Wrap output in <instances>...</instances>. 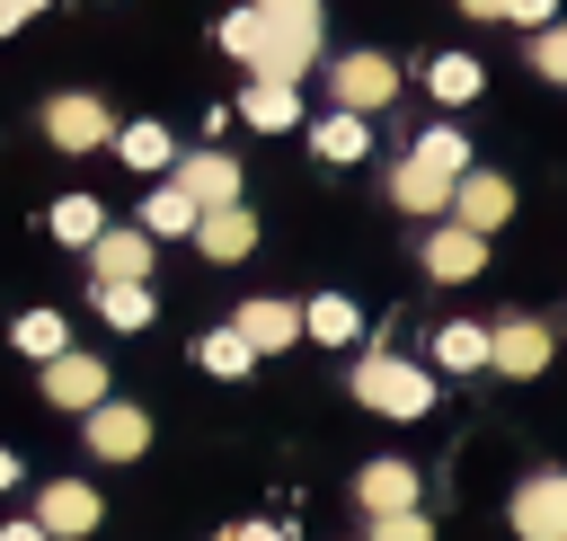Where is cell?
I'll return each instance as SVG.
<instances>
[{"label": "cell", "mask_w": 567, "mask_h": 541, "mask_svg": "<svg viewBox=\"0 0 567 541\" xmlns=\"http://www.w3.org/2000/svg\"><path fill=\"white\" fill-rule=\"evenodd\" d=\"M221 541H284L275 523H239V532H221Z\"/></svg>", "instance_id": "e575fe53"}, {"label": "cell", "mask_w": 567, "mask_h": 541, "mask_svg": "<svg viewBox=\"0 0 567 541\" xmlns=\"http://www.w3.org/2000/svg\"><path fill=\"white\" fill-rule=\"evenodd\" d=\"M97 231H106V213H97L89 195H62V204H53V239H62V248H89Z\"/></svg>", "instance_id": "4316f807"}, {"label": "cell", "mask_w": 567, "mask_h": 541, "mask_svg": "<svg viewBox=\"0 0 567 541\" xmlns=\"http://www.w3.org/2000/svg\"><path fill=\"white\" fill-rule=\"evenodd\" d=\"M257 9H266V27H275V71L301 80V71L319 62V0H257Z\"/></svg>", "instance_id": "7a4b0ae2"}, {"label": "cell", "mask_w": 567, "mask_h": 541, "mask_svg": "<svg viewBox=\"0 0 567 541\" xmlns=\"http://www.w3.org/2000/svg\"><path fill=\"white\" fill-rule=\"evenodd\" d=\"M434 364H443V372H478V364H487V328H478V319H452V328L434 337Z\"/></svg>", "instance_id": "cb8c5ba5"}, {"label": "cell", "mask_w": 567, "mask_h": 541, "mask_svg": "<svg viewBox=\"0 0 567 541\" xmlns=\"http://www.w3.org/2000/svg\"><path fill=\"white\" fill-rule=\"evenodd\" d=\"M168 177H177L195 204H239V160H221V151H177Z\"/></svg>", "instance_id": "8fae6325"}, {"label": "cell", "mask_w": 567, "mask_h": 541, "mask_svg": "<svg viewBox=\"0 0 567 541\" xmlns=\"http://www.w3.org/2000/svg\"><path fill=\"white\" fill-rule=\"evenodd\" d=\"M532 71L540 80H567V27H540L532 35Z\"/></svg>", "instance_id": "f546056e"}, {"label": "cell", "mask_w": 567, "mask_h": 541, "mask_svg": "<svg viewBox=\"0 0 567 541\" xmlns=\"http://www.w3.org/2000/svg\"><path fill=\"white\" fill-rule=\"evenodd\" d=\"M195 364H204V372H213V381H239V372H248V364H257V346H248V337H239V328H213V337H204V346H195Z\"/></svg>", "instance_id": "d4e9b609"}, {"label": "cell", "mask_w": 567, "mask_h": 541, "mask_svg": "<svg viewBox=\"0 0 567 541\" xmlns=\"http://www.w3.org/2000/svg\"><path fill=\"white\" fill-rule=\"evenodd\" d=\"M35 523H44L53 541H71V532H97V488H80V479H53V488H44V506H35Z\"/></svg>", "instance_id": "5bb4252c"}, {"label": "cell", "mask_w": 567, "mask_h": 541, "mask_svg": "<svg viewBox=\"0 0 567 541\" xmlns=\"http://www.w3.org/2000/svg\"><path fill=\"white\" fill-rule=\"evenodd\" d=\"M408 160H425V169H443V177H461V169H470V142H461L452 124H434V133H425V142H416Z\"/></svg>", "instance_id": "83f0119b"}, {"label": "cell", "mask_w": 567, "mask_h": 541, "mask_svg": "<svg viewBox=\"0 0 567 541\" xmlns=\"http://www.w3.org/2000/svg\"><path fill=\"white\" fill-rule=\"evenodd\" d=\"M115 151H124V169H168V160H177V142H168L159 124H124Z\"/></svg>", "instance_id": "484cf974"}, {"label": "cell", "mask_w": 567, "mask_h": 541, "mask_svg": "<svg viewBox=\"0 0 567 541\" xmlns=\"http://www.w3.org/2000/svg\"><path fill=\"white\" fill-rule=\"evenodd\" d=\"M549 9H558V0H505V18H514V27H549Z\"/></svg>", "instance_id": "1f68e13d"}, {"label": "cell", "mask_w": 567, "mask_h": 541, "mask_svg": "<svg viewBox=\"0 0 567 541\" xmlns=\"http://www.w3.org/2000/svg\"><path fill=\"white\" fill-rule=\"evenodd\" d=\"M487 364L514 372V381H532V372L549 364V328H540V319H496V328H487Z\"/></svg>", "instance_id": "9c48e42d"}, {"label": "cell", "mask_w": 567, "mask_h": 541, "mask_svg": "<svg viewBox=\"0 0 567 541\" xmlns=\"http://www.w3.org/2000/svg\"><path fill=\"white\" fill-rule=\"evenodd\" d=\"M44 133H53L62 151H97V142H115V124H106V106H97V98H80V89L44 106Z\"/></svg>", "instance_id": "30bf717a"}, {"label": "cell", "mask_w": 567, "mask_h": 541, "mask_svg": "<svg viewBox=\"0 0 567 541\" xmlns=\"http://www.w3.org/2000/svg\"><path fill=\"white\" fill-rule=\"evenodd\" d=\"M239 115H248L257 133H284V124L301 115V98H292V80H257V89L239 98Z\"/></svg>", "instance_id": "d6986e66"}, {"label": "cell", "mask_w": 567, "mask_h": 541, "mask_svg": "<svg viewBox=\"0 0 567 541\" xmlns=\"http://www.w3.org/2000/svg\"><path fill=\"white\" fill-rule=\"evenodd\" d=\"M301 337H319V346H354V302H346V293H319V302L301 310Z\"/></svg>", "instance_id": "603a6c76"}, {"label": "cell", "mask_w": 567, "mask_h": 541, "mask_svg": "<svg viewBox=\"0 0 567 541\" xmlns=\"http://www.w3.org/2000/svg\"><path fill=\"white\" fill-rule=\"evenodd\" d=\"M461 9H470V18H505V0H461Z\"/></svg>", "instance_id": "d590c367"}, {"label": "cell", "mask_w": 567, "mask_h": 541, "mask_svg": "<svg viewBox=\"0 0 567 541\" xmlns=\"http://www.w3.org/2000/svg\"><path fill=\"white\" fill-rule=\"evenodd\" d=\"M390 195H399L408 213H443V204H452V177L425 169V160H399V169H390Z\"/></svg>", "instance_id": "e0dca14e"}, {"label": "cell", "mask_w": 567, "mask_h": 541, "mask_svg": "<svg viewBox=\"0 0 567 541\" xmlns=\"http://www.w3.org/2000/svg\"><path fill=\"white\" fill-rule=\"evenodd\" d=\"M514 213V186L496 177V169H461L452 177V222H470V231H496Z\"/></svg>", "instance_id": "52a82bcc"}, {"label": "cell", "mask_w": 567, "mask_h": 541, "mask_svg": "<svg viewBox=\"0 0 567 541\" xmlns=\"http://www.w3.org/2000/svg\"><path fill=\"white\" fill-rule=\"evenodd\" d=\"M354 399L381 408V417H425V408H434V381H425L408 355H363V364H354Z\"/></svg>", "instance_id": "6da1fadb"}, {"label": "cell", "mask_w": 567, "mask_h": 541, "mask_svg": "<svg viewBox=\"0 0 567 541\" xmlns=\"http://www.w3.org/2000/svg\"><path fill=\"white\" fill-rule=\"evenodd\" d=\"M230 328H239L257 355H275V346H292V337H301V310H292V302H239V319H230Z\"/></svg>", "instance_id": "9a60e30c"}, {"label": "cell", "mask_w": 567, "mask_h": 541, "mask_svg": "<svg viewBox=\"0 0 567 541\" xmlns=\"http://www.w3.org/2000/svg\"><path fill=\"white\" fill-rule=\"evenodd\" d=\"M416 461H372V470H354V506L363 514H399V506H416Z\"/></svg>", "instance_id": "7c38bea8"}, {"label": "cell", "mask_w": 567, "mask_h": 541, "mask_svg": "<svg viewBox=\"0 0 567 541\" xmlns=\"http://www.w3.org/2000/svg\"><path fill=\"white\" fill-rule=\"evenodd\" d=\"M195 222H204V204H195L177 177L151 186V204H142V231H151V239H177V231H195Z\"/></svg>", "instance_id": "ac0fdd59"}, {"label": "cell", "mask_w": 567, "mask_h": 541, "mask_svg": "<svg viewBox=\"0 0 567 541\" xmlns=\"http://www.w3.org/2000/svg\"><path fill=\"white\" fill-rule=\"evenodd\" d=\"M44 399L89 417V408L106 399V364H97V355H71V346H62V355H44Z\"/></svg>", "instance_id": "8992f818"}, {"label": "cell", "mask_w": 567, "mask_h": 541, "mask_svg": "<svg viewBox=\"0 0 567 541\" xmlns=\"http://www.w3.org/2000/svg\"><path fill=\"white\" fill-rule=\"evenodd\" d=\"M0 541H53L44 523H0Z\"/></svg>", "instance_id": "836d02e7"}, {"label": "cell", "mask_w": 567, "mask_h": 541, "mask_svg": "<svg viewBox=\"0 0 567 541\" xmlns=\"http://www.w3.org/2000/svg\"><path fill=\"white\" fill-rule=\"evenodd\" d=\"M514 532L523 541H567V470H532L514 488Z\"/></svg>", "instance_id": "3957f363"}, {"label": "cell", "mask_w": 567, "mask_h": 541, "mask_svg": "<svg viewBox=\"0 0 567 541\" xmlns=\"http://www.w3.org/2000/svg\"><path fill=\"white\" fill-rule=\"evenodd\" d=\"M478 257H487V231H470V222L425 231V275H434V284H470V275H478Z\"/></svg>", "instance_id": "ba28073f"}, {"label": "cell", "mask_w": 567, "mask_h": 541, "mask_svg": "<svg viewBox=\"0 0 567 541\" xmlns=\"http://www.w3.org/2000/svg\"><path fill=\"white\" fill-rule=\"evenodd\" d=\"M363 142H372V133H363V115H354V106H337V115H319V124H310V151H319V160H363Z\"/></svg>", "instance_id": "ffe728a7"}, {"label": "cell", "mask_w": 567, "mask_h": 541, "mask_svg": "<svg viewBox=\"0 0 567 541\" xmlns=\"http://www.w3.org/2000/svg\"><path fill=\"white\" fill-rule=\"evenodd\" d=\"M97 310H106L115 328H151V284H133V275H97Z\"/></svg>", "instance_id": "44dd1931"}, {"label": "cell", "mask_w": 567, "mask_h": 541, "mask_svg": "<svg viewBox=\"0 0 567 541\" xmlns=\"http://www.w3.org/2000/svg\"><path fill=\"white\" fill-rule=\"evenodd\" d=\"M89 266L142 284V275H151V231H97V239H89Z\"/></svg>", "instance_id": "2e32d148"}, {"label": "cell", "mask_w": 567, "mask_h": 541, "mask_svg": "<svg viewBox=\"0 0 567 541\" xmlns=\"http://www.w3.org/2000/svg\"><path fill=\"white\" fill-rule=\"evenodd\" d=\"M35 9H44V0H0V35H18V27L35 18Z\"/></svg>", "instance_id": "d6a6232c"}, {"label": "cell", "mask_w": 567, "mask_h": 541, "mask_svg": "<svg viewBox=\"0 0 567 541\" xmlns=\"http://www.w3.org/2000/svg\"><path fill=\"white\" fill-rule=\"evenodd\" d=\"M328 89H337V106L372 115V106L399 98V62H381V53H346V62H328Z\"/></svg>", "instance_id": "277c9868"}, {"label": "cell", "mask_w": 567, "mask_h": 541, "mask_svg": "<svg viewBox=\"0 0 567 541\" xmlns=\"http://www.w3.org/2000/svg\"><path fill=\"white\" fill-rule=\"evenodd\" d=\"M372 541H434V532H425L416 506H399V514H372Z\"/></svg>", "instance_id": "4dcf8cb0"}, {"label": "cell", "mask_w": 567, "mask_h": 541, "mask_svg": "<svg viewBox=\"0 0 567 541\" xmlns=\"http://www.w3.org/2000/svg\"><path fill=\"white\" fill-rule=\"evenodd\" d=\"M18 346H27L35 364H44V355H62V346H71V328H62V310H27V319H18Z\"/></svg>", "instance_id": "f1b7e54d"}, {"label": "cell", "mask_w": 567, "mask_h": 541, "mask_svg": "<svg viewBox=\"0 0 567 541\" xmlns=\"http://www.w3.org/2000/svg\"><path fill=\"white\" fill-rule=\"evenodd\" d=\"M9 479H18V452H9V443H0V488H9Z\"/></svg>", "instance_id": "8d00e7d4"}, {"label": "cell", "mask_w": 567, "mask_h": 541, "mask_svg": "<svg viewBox=\"0 0 567 541\" xmlns=\"http://www.w3.org/2000/svg\"><path fill=\"white\" fill-rule=\"evenodd\" d=\"M425 89H434L443 106H470V98H478V62H470V53H434V62H425Z\"/></svg>", "instance_id": "7402d4cb"}, {"label": "cell", "mask_w": 567, "mask_h": 541, "mask_svg": "<svg viewBox=\"0 0 567 541\" xmlns=\"http://www.w3.org/2000/svg\"><path fill=\"white\" fill-rule=\"evenodd\" d=\"M195 248H204L213 266H230V257H248V248H257V222H248L239 204H204V222H195Z\"/></svg>", "instance_id": "4fadbf2b"}, {"label": "cell", "mask_w": 567, "mask_h": 541, "mask_svg": "<svg viewBox=\"0 0 567 541\" xmlns=\"http://www.w3.org/2000/svg\"><path fill=\"white\" fill-rule=\"evenodd\" d=\"M142 443H151V417L133 399H97L89 408V452L97 461H142Z\"/></svg>", "instance_id": "5b68a950"}]
</instances>
